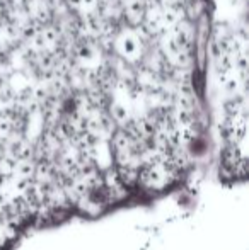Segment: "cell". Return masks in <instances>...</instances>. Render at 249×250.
<instances>
[{"instance_id": "obj_2", "label": "cell", "mask_w": 249, "mask_h": 250, "mask_svg": "<svg viewBox=\"0 0 249 250\" xmlns=\"http://www.w3.org/2000/svg\"><path fill=\"white\" fill-rule=\"evenodd\" d=\"M17 230H19V228H17L5 214H0V249H3L7 244H10V242L16 238Z\"/></svg>"}, {"instance_id": "obj_1", "label": "cell", "mask_w": 249, "mask_h": 250, "mask_svg": "<svg viewBox=\"0 0 249 250\" xmlns=\"http://www.w3.org/2000/svg\"><path fill=\"white\" fill-rule=\"evenodd\" d=\"M180 175L181 172L173 167L169 158L166 157L140 168L136 188L143 189L145 192H162L180 181Z\"/></svg>"}]
</instances>
